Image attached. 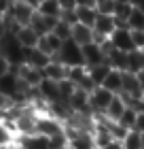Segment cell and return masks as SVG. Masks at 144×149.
<instances>
[{
	"instance_id": "obj_39",
	"label": "cell",
	"mask_w": 144,
	"mask_h": 149,
	"mask_svg": "<svg viewBox=\"0 0 144 149\" xmlns=\"http://www.w3.org/2000/svg\"><path fill=\"white\" fill-rule=\"evenodd\" d=\"M95 2H98V0H76L79 6H93V9H95Z\"/></svg>"
},
{
	"instance_id": "obj_24",
	"label": "cell",
	"mask_w": 144,
	"mask_h": 149,
	"mask_svg": "<svg viewBox=\"0 0 144 149\" xmlns=\"http://www.w3.org/2000/svg\"><path fill=\"white\" fill-rule=\"evenodd\" d=\"M144 68V58L140 51H129L127 53V72H140Z\"/></svg>"
},
{
	"instance_id": "obj_35",
	"label": "cell",
	"mask_w": 144,
	"mask_h": 149,
	"mask_svg": "<svg viewBox=\"0 0 144 149\" xmlns=\"http://www.w3.org/2000/svg\"><path fill=\"white\" fill-rule=\"evenodd\" d=\"M11 6H13V0H0V17L9 15V13H11Z\"/></svg>"
},
{
	"instance_id": "obj_26",
	"label": "cell",
	"mask_w": 144,
	"mask_h": 149,
	"mask_svg": "<svg viewBox=\"0 0 144 149\" xmlns=\"http://www.w3.org/2000/svg\"><path fill=\"white\" fill-rule=\"evenodd\" d=\"M121 143H123V149H142V136H140V132L129 130L127 136L123 139Z\"/></svg>"
},
{
	"instance_id": "obj_25",
	"label": "cell",
	"mask_w": 144,
	"mask_h": 149,
	"mask_svg": "<svg viewBox=\"0 0 144 149\" xmlns=\"http://www.w3.org/2000/svg\"><path fill=\"white\" fill-rule=\"evenodd\" d=\"M127 28L129 30H144V11H140L138 6H134L132 15L127 17Z\"/></svg>"
},
{
	"instance_id": "obj_3",
	"label": "cell",
	"mask_w": 144,
	"mask_h": 149,
	"mask_svg": "<svg viewBox=\"0 0 144 149\" xmlns=\"http://www.w3.org/2000/svg\"><path fill=\"white\" fill-rule=\"evenodd\" d=\"M116 96V94H112V92H108L106 87H102V85H98V87H93V92L89 94V107H91V113L93 115H104V111L108 109V104L112 102V98Z\"/></svg>"
},
{
	"instance_id": "obj_16",
	"label": "cell",
	"mask_w": 144,
	"mask_h": 149,
	"mask_svg": "<svg viewBox=\"0 0 144 149\" xmlns=\"http://www.w3.org/2000/svg\"><path fill=\"white\" fill-rule=\"evenodd\" d=\"M74 43L79 47H85L89 43H93V28H89V26H83V24H74L72 26V36H70Z\"/></svg>"
},
{
	"instance_id": "obj_21",
	"label": "cell",
	"mask_w": 144,
	"mask_h": 149,
	"mask_svg": "<svg viewBox=\"0 0 144 149\" xmlns=\"http://www.w3.org/2000/svg\"><path fill=\"white\" fill-rule=\"evenodd\" d=\"M106 64L110 66V68H114V70L125 72V70H127V53H123V51H119V49H112V51L106 56Z\"/></svg>"
},
{
	"instance_id": "obj_9",
	"label": "cell",
	"mask_w": 144,
	"mask_h": 149,
	"mask_svg": "<svg viewBox=\"0 0 144 149\" xmlns=\"http://www.w3.org/2000/svg\"><path fill=\"white\" fill-rule=\"evenodd\" d=\"M83 60H85V66L91 68V66H98V64H106V56L102 51L100 45L95 43H89L83 47Z\"/></svg>"
},
{
	"instance_id": "obj_33",
	"label": "cell",
	"mask_w": 144,
	"mask_h": 149,
	"mask_svg": "<svg viewBox=\"0 0 144 149\" xmlns=\"http://www.w3.org/2000/svg\"><path fill=\"white\" fill-rule=\"evenodd\" d=\"M11 107H13V102H11V98H6L4 94L0 92V115H2V113H6V111L11 109Z\"/></svg>"
},
{
	"instance_id": "obj_5",
	"label": "cell",
	"mask_w": 144,
	"mask_h": 149,
	"mask_svg": "<svg viewBox=\"0 0 144 149\" xmlns=\"http://www.w3.org/2000/svg\"><path fill=\"white\" fill-rule=\"evenodd\" d=\"M68 79H70L76 87H81V90H87L89 94H91L93 87H95L91 77H89L87 66H72V68H68Z\"/></svg>"
},
{
	"instance_id": "obj_32",
	"label": "cell",
	"mask_w": 144,
	"mask_h": 149,
	"mask_svg": "<svg viewBox=\"0 0 144 149\" xmlns=\"http://www.w3.org/2000/svg\"><path fill=\"white\" fill-rule=\"evenodd\" d=\"M132 40H134L136 51L144 49V30H132Z\"/></svg>"
},
{
	"instance_id": "obj_7",
	"label": "cell",
	"mask_w": 144,
	"mask_h": 149,
	"mask_svg": "<svg viewBox=\"0 0 144 149\" xmlns=\"http://www.w3.org/2000/svg\"><path fill=\"white\" fill-rule=\"evenodd\" d=\"M110 43L114 49H119L123 53H129V51H136L134 47V40H132V30L129 28H116L110 36Z\"/></svg>"
},
{
	"instance_id": "obj_34",
	"label": "cell",
	"mask_w": 144,
	"mask_h": 149,
	"mask_svg": "<svg viewBox=\"0 0 144 149\" xmlns=\"http://www.w3.org/2000/svg\"><path fill=\"white\" fill-rule=\"evenodd\" d=\"M59 2V6H61V11H74L76 9V0H57Z\"/></svg>"
},
{
	"instance_id": "obj_23",
	"label": "cell",
	"mask_w": 144,
	"mask_h": 149,
	"mask_svg": "<svg viewBox=\"0 0 144 149\" xmlns=\"http://www.w3.org/2000/svg\"><path fill=\"white\" fill-rule=\"evenodd\" d=\"M87 70H89V77H91L93 85L98 87V85L104 83L106 74L110 72V66H108V64H98V66H91V68H87Z\"/></svg>"
},
{
	"instance_id": "obj_41",
	"label": "cell",
	"mask_w": 144,
	"mask_h": 149,
	"mask_svg": "<svg viewBox=\"0 0 144 149\" xmlns=\"http://www.w3.org/2000/svg\"><path fill=\"white\" fill-rule=\"evenodd\" d=\"M23 2H28L30 6H34V9H36V6H38L40 2H43V0H23Z\"/></svg>"
},
{
	"instance_id": "obj_27",
	"label": "cell",
	"mask_w": 144,
	"mask_h": 149,
	"mask_svg": "<svg viewBox=\"0 0 144 149\" xmlns=\"http://www.w3.org/2000/svg\"><path fill=\"white\" fill-rule=\"evenodd\" d=\"M57 90H59V100L68 102V100L72 98L74 90H76V85H74L70 79H64V81H59V83H57Z\"/></svg>"
},
{
	"instance_id": "obj_38",
	"label": "cell",
	"mask_w": 144,
	"mask_h": 149,
	"mask_svg": "<svg viewBox=\"0 0 144 149\" xmlns=\"http://www.w3.org/2000/svg\"><path fill=\"white\" fill-rule=\"evenodd\" d=\"M136 79H138V85H140V90L144 92V68L140 72H136Z\"/></svg>"
},
{
	"instance_id": "obj_28",
	"label": "cell",
	"mask_w": 144,
	"mask_h": 149,
	"mask_svg": "<svg viewBox=\"0 0 144 149\" xmlns=\"http://www.w3.org/2000/svg\"><path fill=\"white\" fill-rule=\"evenodd\" d=\"M136 117H138V111H134L132 107H125V111H123V115L119 117V124H121L123 128H127V130H134Z\"/></svg>"
},
{
	"instance_id": "obj_30",
	"label": "cell",
	"mask_w": 144,
	"mask_h": 149,
	"mask_svg": "<svg viewBox=\"0 0 144 149\" xmlns=\"http://www.w3.org/2000/svg\"><path fill=\"white\" fill-rule=\"evenodd\" d=\"M114 6H116L114 0H98L95 11H98V15H114Z\"/></svg>"
},
{
	"instance_id": "obj_2",
	"label": "cell",
	"mask_w": 144,
	"mask_h": 149,
	"mask_svg": "<svg viewBox=\"0 0 144 149\" xmlns=\"http://www.w3.org/2000/svg\"><path fill=\"white\" fill-rule=\"evenodd\" d=\"M36 134L38 136H47V139H55V136H64L66 134V126L57 121L51 115H38L36 117Z\"/></svg>"
},
{
	"instance_id": "obj_43",
	"label": "cell",
	"mask_w": 144,
	"mask_h": 149,
	"mask_svg": "<svg viewBox=\"0 0 144 149\" xmlns=\"http://www.w3.org/2000/svg\"><path fill=\"white\" fill-rule=\"evenodd\" d=\"M129 2H132V4L136 6V4H138V2H140V0H129Z\"/></svg>"
},
{
	"instance_id": "obj_15",
	"label": "cell",
	"mask_w": 144,
	"mask_h": 149,
	"mask_svg": "<svg viewBox=\"0 0 144 149\" xmlns=\"http://www.w3.org/2000/svg\"><path fill=\"white\" fill-rule=\"evenodd\" d=\"M38 94H40V98L45 100V102H57L59 100V90H57V81H51V79H43L38 83Z\"/></svg>"
},
{
	"instance_id": "obj_12",
	"label": "cell",
	"mask_w": 144,
	"mask_h": 149,
	"mask_svg": "<svg viewBox=\"0 0 144 149\" xmlns=\"http://www.w3.org/2000/svg\"><path fill=\"white\" fill-rule=\"evenodd\" d=\"M57 19L59 17H45V15H38L36 13V15L32 17V22H30V28L36 32L38 36H45V34H49V32H53Z\"/></svg>"
},
{
	"instance_id": "obj_17",
	"label": "cell",
	"mask_w": 144,
	"mask_h": 149,
	"mask_svg": "<svg viewBox=\"0 0 144 149\" xmlns=\"http://www.w3.org/2000/svg\"><path fill=\"white\" fill-rule=\"evenodd\" d=\"M15 36H17L19 45H21L23 49H36V47H38V38H40V36L30 28V26H21V28L17 30Z\"/></svg>"
},
{
	"instance_id": "obj_19",
	"label": "cell",
	"mask_w": 144,
	"mask_h": 149,
	"mask_svg": "<svg viewBox=\"0 0 144 149\" xmlns=\"http://www.w3.org/2000/svg\"><path fill=\"white\" fill-rule=\"evenodd\" d=\"M125 100H123V96H116L112 98V102L108 104V109L104 111V115H106V119H110V121H119V117L123 115V111H125Z\"/></svg>"
},
{
	"instance_id": "obj_31",
	"label": "cell",
	"mask_w": 144,
	"mask_h": 149,
	"mask_svg": "<svg viewBox=\"0 0 144 149\" xmlns=\"http://www.w3.org/2000/svg\"><path fill=\"white\" fill-rule=\"evenodd\" d=\"M17 136L15 134H11L9 130H6V126L0 121V147H6V145H11V143H15Z\"/></svg>"
},
{
	"instance_id": "obj_14",
	"label": "cell",
	"mask_w": 144,
	"mask_h": 149,
	"mask_svg": "<svg viewBox=\"0 0 144 149\" xmlns=\"http://www.w3.org/2000/svg\"><path fill=\"white\" fill-rule=\"evenodd\" d=\"M49 62H51V56L43 53L38 47L36 49H23V64H30V66H34V68L43 70Z\"/></svg>"
},
{
	"instance_id": "obj_42",
	"label": "cell",
	"mask_w": 144,
	"mask_h": 149,
	"mask_svg": "<svg viewBox=\"0 0 144 149\" xmlns=\"http://www.w3.org/2000/svg\"><path fill=\"white\" fill-rule=\"evenodd\" d=\"M136 6H138V9H140V11H144V0H140V2H138V4H136Z\"/></svg>"
},
{
	"instance_id": "obj_10",
	"label": "cell",
	"mask_w": 144,
	"mask_h": 149,
	"mask_svg": "<svg viewBox=\"0 0 144 149\" xmlns=\"http://www.w3.org/2000/svg\"><path fill=\"white\" fill-rule=\"evenodd\" d=\"M43 77L45 79H51V81H64V79H68V66L66 64H61L59 60H55V58H51V62L43 68Z\"/></svg>"
},
{
	"instance_id": "obj_8",
	"label": "cell",
	"mask_w": 144,
	"mask_h": 149,
	"mask_svg": "<svg viewBox=\"0 0 144 149\" xmlns=\"http://www.w3.org/2000/svg\"><path fill=\"white\" fill-rule=\"evenodd\" d=\"M17 74H19V81H23L28 87H38V83L43 81V70L40 68H34L30 64H21L17 66Z\"/></svg>"
},
{
	"instance_id": "obj_45",
	"label": "cell",
	"mask_w": 144,
	"mask_h": 149,
	"mask_svg": "<svg viewBox=\"0 0 144 149\" xmlns=\"http://www.w3.org/2000/svg\"><path fill=\"white\" fill-rule=\"evenodd\" d=\"M114 2H129V0H114Z\"/></svg>"
},
{
	"instance_id": "obj_4",
	"label": "cell",
	"mask_w": 144,
	"mask_h": 149,
	"mask_svg": "<svg viewBox=\"0 0 144 149\" xmlns=\"http://www.w3.org/2000/svg\"><path fill=\"white\" fill-rule=\"evenodd\" d=\"M34 15H36V9H34V6H30L28 2H23V0H13L11 17L15 19L19 26H30Z\"/></svg>"
},
{
	"instance_id": "obj_11",
	"label": "cell",
	"mask_w": 144,
	"mask_h": 149,
	"mask_svg": "<svg viewBox=\"0 0 144 149\" xmlns=\"http://www.w3.org/2000/svg\"><path fill=\"white\" fill-rule=\"evenodd\" d=\"M114 30H116L114 15H98V19L93 24V34H98L102 38H110Z\"/></svg>"
},
{
	"instance_id": "obj_29",
	"label": "cell",
	"mask_w": 144,
	"mask_h": 149,
	"mask_svg": "<svg viewBox=\"0 0 144 149\" xmlns=\"http://www.w3.org/2000/svg\"><path fill=\"white\" fill-rule=\"evenodd\" d=\"M53 34L59 36L61 40H68V38L72 36V26L68 24V22H64V19H57L55 28H53Z\"/></svg>"
},
{
	"instance_id": "obj_20",
	"label": "cell",
	"mask_w": 144,
	"mask_h": 149,
	"mask_svg": "<svg viewBox=\"0 0 144 149\" xmlns=\"http://www.w3.org/2000/svg\"><path fill=\"white\" fill-rule=\"evenodd\" d=\"M74 13H76V22H79V24L93 28L95 19H98V11H95L93 6H76Z\"/></svg>"
},
{
	"instance_id": "obj_18",
	"label": "cell",
	"mask_w": 144,
	"mask_h": 149,
	"mask_svg": "<svg viewBox=\"0 0 144 149\" xmlns=\"http://www.w3.org/2000/svg\"><path fill=\"white\" fill-rule=\"evenodd\" d=\"M102 87H106V90L112 92V94H121V90H123V72L110 68V72L106 74V79H104V83H102Z\"/></svg>"
},
{
	"instance_id": "obj_22",
	"label": "cell",
	"mask_w": 144,
	"mask_h": 149,
	"mask_svg": "<svg viewBox=\"0 0 144 149\" xmlns=\"http://www.w3.org/2000/svg\"><path fill=\"white\" fill-rule=\"evenodd\" d=\"M36 13L38 15H45V17H59L61 6H59L57 0H43V2L36 6Z\"/></svg>"
},
{
	"instance_id": "obj_37",
	"label": "cell",
	"mask_w": 144,
	"mask_h": 149,
	"mask_svg": "<svg viewBox=\"0 0 144 149\" xmlns=\"http://www.w3.org/2000/svg\"><path fill=\"white\" fill-rule=\"evenodd\" d=\"M134 130L144 134V113H138V117H136V124H134Z\"/></svg>"
},
{
	"instance_id": "obj_46",
	"label": "cell",
	"mask_w": 144,
	"mask_h": 149,
	"mask_svg": "<svg viewBox=\"0 0 144 149\" xmlns=\"http://www.w3.org/2000/svg\"><path fill=\"white\" fill-rule=\"evenodd\" d=\"M140 53H142V58H144V49H140Z\"/></svg>"
},
{
	"instance_id": "obj_13",
	"label": "cell",
	"mask_w": 144,
	"mask_h": 149,
	"mask_svg": "<svg viewBox=\"0 0 144 149\" xmlns=\"http://www.w3.org/2000/svg\"><path fill=\"white\" fill-rule=\"evenodd\" d=\"M61 45H64V40H61L59 36H55L53 32H49V34H45V36L38 38V49L43 53H47V56H51V58L59 53Z\"/></svg>"
},
{
	"instance_id": "obj_1",
	"label": "cell",
	"mask_w": 144,
	"mask_h": 149,
	"mask_svg": "<svg viewBox=\"0 0 144 149\" xmlns=\"http://www.w3.org/2000/svg\"><path fill=\"white\" fill-rule=\"evenodd\" d=\"M53 58L59 60L61 64H66L68 68H72V66H85V60H83V47H79L72 38L64 40V45H61L59 53H57V56H53Z\"/></svg>"
},
{
	"instance_id": "obj_6",
	"label": "cell",
	"mask_w": 144,
	"mask_h": 149,
	"mask_svg": "<svg viewBox=\"0 0 144 149\" xmlns=\"http://www.w3.org/2000/svg\"><path fill=\"white\" fill-rule=\"evenodd\" d=\"M0 92L4 94L6 98H13L19 94V74H17V66H13V68L4 74V77H0Z\"/></svg>"
},
{
	"instance_id": "obj_44",
	"label": "cell",
	"mask_w": 144,
	"mask_h": 149,
	"mask_svg": "<svg viewBox=\"0 0 144 149\" xmlns=\"http://www.w3.org/2000/svg\"><path fill=\"white\" fill-rule=\"evenodd\" d=\"M140 136H142V149H144V134H140Z\"/></svg>"
},
{
	"instance_id": "obj_36",
	"label": "cell",
	"mask_w": 144,
	"mask_h": 149,
	"mask_svg": "<svg viewBox=\"0 0 144 149\" xmlns=\"http://www.w3.org/2000/svg\"><path fill=\"white\" fill-rule=\"evenodd\" d=\"M11 68H13V66H11V62H9V60H6L4 56H0V77H4V74L9 72Z\"/></svg>"
},
{
	"instance_id": "obj_40",
	"label": "cell",
	"mask_w": 144,
	"mask_h": 149,
	"mask_svg": "<svg viewBox=\"0 0 144 149\" xmlns=\"http://www.w3.org/2000/svg\"><path fill=\"white\" fill-rule=\"evenodd\" d=\"M6 34V26H4V17H0V38Z\"/></svg>"
}]
</instances>
